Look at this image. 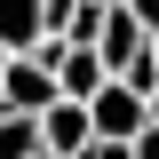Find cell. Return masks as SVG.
Returning <instances> with one entry per match:
<instances>
[{
  "mask_svg": "<svg viewBox=\"0 0 159 159\" xmlns=\"http://www.w3.org/2000/svg\"><path fill=\"white\" fill-rule=\"evenodd\" d=\"M32 56L48 64V72H56L64 103H96L103 88H111V72H103V56H96V48H72V40H40Z\"/></svg>",
  "mask_w": 159,
  "mask_h": 159,
  "instance_id": "1",
  "label": "cell"
},
{
  "mask_svg": "<svg viewBox=\"0 0 159 159\" xmlns=\"http://www.w3.org/2000/svg\"><path fill=\"white\" fill-rule=\"evenodd\" d=\"M0 103H8L16 119H40V111L64 103V88H56V72H48L40 56H8L0 64Z\"/></svg>",
  "mask_w": 159,
  "mask_h": 159,
  "instance_id": "2",
  "label": "cell"
},
{
  "mask_svg": "<svg viewBox=\"0 0 159 159\" xmlns=\"http://www.w3.org/2000/svg\"><path fill=\"white\" fill-rule=\"evenodd\" d=\"M88 119H96V143H135L143 127H151V103H143L127 80H111V88L88 103Z\"/></svg>",
  "mask_w": 159,
  "mask_h": 159,
  "instance_id": "3",
  "label": "cell"
},
{
  "mask_svg": "<svg viewBox=\"0 0 159 159\" xmlns=\"http://www.w3.org/2000/svg\"><path fill=\"white\" fill-rule=\"evenodd\" d=\"M96 56H103V72H111V80H127L143 56H151V32H143L127 8H111V16H103V40H96Z\"/></svg>",
  "mask_w": 159,
  "mask_h": 159,
  "instance_id": "4",
  "label": "cell"
},
{
  "mask_svg": "<svg viewBox=\"0 0 159 159\" xmlns=\"http://www.w3.org/2000/svg\"><path fill=\"white\" fill-rule=\"evenodd\" d=\"M40 143H48V159H88V143H96L88 103H56V111H40Z\"/></svg>",
  "mask_w": 159,
  "mask_h": 159,
  "instance_id": "5",
  "label": "cell"
},
{
  "mask_svg": "<svg viewBox=\"0 0 159 159\" xmlns=\"http://www.w3.org/2000/svg\"><path fill=\"white\" fill-rule=\"evenodd\" d=\"M40 40H48V0H0V48L32 56Z\"/></svg>",
  "mask_w": 159,
  "mask_h": 159,
  "instance_id": "6",
  "label": "cell"
},
{
  "mask_svg": "<svg viewBox=\"0 0 159 159\" xmlns=\"http://www.w3.org/2000/svg\"><path fill=\"white\" fill-rule=\"evenodd\" d=\"M0 159H48V143H40V119L0 111Z\"/></svg>",
  "mask_w": 159,
  "mask_h": 159,
  "instance_id": "7",
  "label": "cell"
},
{
  "mask_svg": "<svg viewBox=\"0 0 159 159\" xmlns=\"http://www.w3.org/2000/svg\"><path fill=\"white\" fill-rule=\"evenodd\" d=\"M119 8H127V16H135V24H143V32H151V40H159V0H119Z\"/></svg>",
  "mask_w": 159,
  "mask_h": 159,
  "instance_id": "8",
  "label": "cell"
},
{
  "mask_svg": "<svg viewBox=\"0 0 159 159\" xmlns=\"http://www.w3.org/2000/svg\"><path fill=\"white\" fill-rule=\"evenodd\" d=\"M135 159H159V119H151V127L135 135Z\"/></svg>",
  "mask_w": 159,
  "mask_h": 159,
  "instance_id": "9",
  "label": "cell"
},
{
  "mask_svg": "<svg viewBox=\"0 0 159 159\" xmlns=\"http://www.w3.org/2000/svg\"><path fill=\"white\" fill-rule=\"evenodd\" d=\"M103 8H119V0H103Z\"/></svg>",
  "mask_w": 159,
  "mask_h": 159,
  "instance_id": "10",
  "label": "cell"
},
{
  "mask_svg": "<svg viewBox=\"0 0 159 159\" xmlns=\"http://www.w3.org/2000/svg\"><path fill=\"white\" fill-rule=\"evenodd\" d=\"M0 64H8V48H0Z\"/></svg>",
  "mask_w": 159,
  "mask_h": 159,
  "instance_id": "11",
  "label": "cell"
},
{
  "mask_svg": "<svg viewBox=\"0 0 159 159\" xmlns=\"http://www.w3.org/2000/svg\"><path fill=\"white\" fill-rule=\"evenodd\" d=\"M151 56H159V40H151Z\"/></svg>",
  "mask_w": 159,
  "mask_h": 159,
  "instance_id": "12",
  "label": "cell"
},
{
  "mask_svg": "<svg viewBox=\"0 0 159 159\" xmlns=\"http://www.w3.org/2000/svg\"><path fill=\"white\" fill-rule=\"evenodd\" d=\"M0 111H8V103H0Z\"/></svg>",
  "mask_w": 159,
  "mask_h": 159,
  "instance_id": "13",
  "label": "cell"
}]
</instances>
